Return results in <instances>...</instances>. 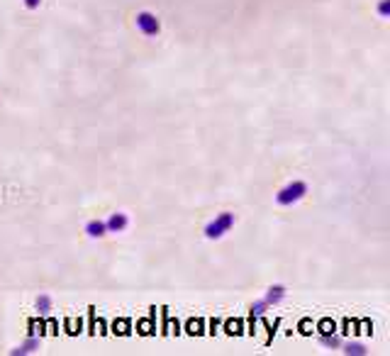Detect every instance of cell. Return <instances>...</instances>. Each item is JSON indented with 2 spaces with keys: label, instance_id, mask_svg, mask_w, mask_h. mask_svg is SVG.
<instances>
[{
  "label": "cell",
  "instance_id": "obj_4",
  "mask_svg": "<svg viewBox=\"0 0 390 356\" xmlns=\"http://www.w3.org/2000/svg\"><path fill=\"white\" fill-rule=\"evenodd\" d=\"M105 227H108V232H125L127 227H130V217H127V212H112L108 220H105Z\"/></svg>",
  "mask_w": 390,
  "mask_h": 356
},
{
  "label": "cell",
  "instance_id": "obj_3",
  "mask_svg": "<svg viewBox=\"0 0 390 356\" xmlns=\"http://www.w3.org/2000/svg\"><path fill=\"white\" fill-rule=\"evenodd\" d=\"M137 27L147 34V37H156L158 34V29H161V25H158V17L156 15H151V12H139L137 15Z\"/></svg>",
  "mask_w": 390,
  "mask_h": 356
},
{
  "label": "cell",
  "instance_id": "obj_9",
  "mask_svg": "<svg viewBox=\"0 0 390 356\" xmlns=\"http://www.w3.org/2000/svg\"><path fill=\"white\" fill-rule=\"evenodd\" d=\"M344 351H346V354H359V356L366 354V349H363L361 344H346V347H344Z\"/></svg>",
  "mask_w": 390,
  "mask_h": 356
},
{
  "label": "cell",
  "instance_id": "obj_11",
  "mask_svg": "<svg viewBox=\"0 0 390 356\" xmlns=\"http://www.w3.org/2000/svg\"><path fill=\"white\" fill-rule=\"evenodd\" d=\"M34 347H39V339H27V342L20 347V351H34Z\"/></svg>",
  "mask_w": 390,
  "mask_h": 356
},
{
  "label": "cell",
  "instance_id": "obj_13",
  "mask_svg": "<svg viewBox=\"0 0 390 356\" xmlns=\"http://www.w3.org/2000/svg\"><path fill=\"white\" fill-rule=\"evenodd\" d=\"M39 3H42V0H25V5H27L29 10H34V8H39Z\"/></svg>",
  "mask_w": 390,
  "mask_h": 356
},
{
  "label": "cell",
  "instance_id": "obj_12",
  "mask_svg": "<svg viewBox=\"0 0 390 356\" xmlns=\"http://www.w3.org/2000/svg\"><path fill=\"white\" fill-rule=\"evenodd\" d=\"M388 10H390V5H388V0H383L381 5H378V12H381V17H388Z\"/></svg>",
  "mask_w": 390,
  "mask_h": 356
},
{
  "label": "cell",
  "instance_id": "obj_5",
  "mask_svg": "<svg viewBox=\"0 0 390 356\" xmlns=\"http://www.w3.org/2000/svg\"><path fill=\"white\" fill-rule=\"evenodd\" d=\"M85 235L91 237V239H100V237L108 235V227H105L102 220H91V222L85 225Z\"/></svg>",
  "mask_w": 390,
  "mask_h": 356
},
{
  "label": "cell",
  "instance_id": "obj_2",
  "mask_svg": "<svg viewBox=\"0 0 390 356\" xmlns=\"http://www.w3.org/2000/svg\"><path fill=\"white\" fill-rule=\"evenodd\" d=\"M232 227H234V212H222V215L215 217L212 222L205 225V237H207V239H220V237H224Z\"/></svg>",
  "mask_w": 390,
  "mask_h": 356
},
{
  "label": "cell",
  "instance_id": "obj_1",
  "mask_svg": "<svg viewBox=\"0 0 390 356\" xmlns=\"http://www.w3.org/2000/svg\"><path fill=\"white\" fill-rule=\"evenodd\" d=\"M305 195H307V183L305 181H293V183L283 186L278 193H276V203L283 205V207H290V205H295V203H300Z\"/></svg>",
  "mask_w": 390,
  "mask_h": 356
},
{
  "label": "cell",
  "instance_id": "obj_10",
  "mask_svg": "<svg viewBox=\"0 0 390 356\" xmlns=\"http://www.w3.org/2000/svg\"><path fill=\"white\" fill-rule=\"evenodd\" d=\"M322 344H325V347L336 349L339 347V337H334V334H325V337H322Z\"/></svg>",
  "mask_w": 390,
  "mask_h": 356
},
{
  "label": "cell",
  "instance_id": "obj_7",
  "mask_svg": "<svg viewBox=\"0 0 390 356\" xmlns=\"http://www.w3.org/2000/svg\"><path fill=\"white\" fill-rule=\"evenodd\" d=\"M37 310H39V312H49V310H51V298H47V295H39V298H37Z\"/></svg>",
  "mask_w": 390,
  "mask_h": 356
},
{
  "label": "cell",
  "instance_id": "obj_8",
  "mask_svg": "<svg viewBox=\"0 0 390 356\" xmlns=\"http://www.w3.org/2000/svg\"><path fill=\"white\" fill-rule=\"evenodd\" d=\"M266 300H261V302H256V305H251V312H254V317H261V315H266Z\"/></svg>",
  "mask_w": 390,
  "mask_h": 356
},
{
  "label": "cell",
  "instance_id": "obj_6",
  "mask_svg": "<svg viewBox=\"0 0 390 356\" xmlns=\"http://www.w3.org/2000/svg\"><path fill=\"white\" fill-rule=\"evenodd\" d=\"M286 298V288L283 286H271L269 291H266V305H278L280 300Z\"/></svg>",
  "mask_w": 390,
  "mask_h": 356
}]
</instances>
